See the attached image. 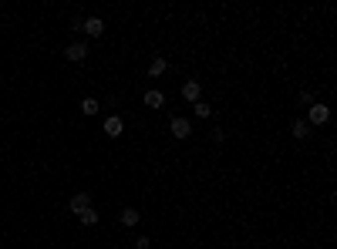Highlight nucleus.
<instances>
[{"mask_svg": "<svg viewBox=\"0 0 337 249\" xmlns=\"http://www.w3.org/2000/svg\"><path fill=\"white\" fill-rule=\"evenodd\" d=\"M310 135V125L307 121H293V138H307Z\"/></svg>", "mask_w": 337, "mask_h": 249, "instance_id": "12", "label": "nucleus"}, {"mask_svg": "<svg viewBox=\"0 0 337 249\" xmlns=\"http://www.w3.org/2000/svg\"><path fill=\"white\" fill-rule=\"evenodd\" d=\"M327 121H330V108L320 104V101H314L310 104V114H307V125H327Z\"/></svg>", "mask_w": 337, "mask_h": 249, "instance_id": "1", "label": "nucleus"}, {"mask_svg": "<svg viewBox=\"0 0 337 249\" xmlns=\"http://www.w3.org/2000/svg\"><path fill=\"white\" fill-rule=\"evenodd\" d=\"M168 128H172V135H176V138H189V132H192L189 118H172V121H168Z\"/></svg>", "mask_w": 337, "mask_h": 249, "instance_id": "3", "label": "nucleus"}, {"mask_svg": "<svg viewBox=\"0 0 337 249\" xmlns=\"http://www.w3.org/2000/svg\"><path fill=\"white\" fill-rule=\"evenodd\" d=\"M118 222H122L125 229L138 226V212H135V209H122V215H118Z\"/></svg>", "mask_w": 337, "mask_h": 249, "instance_id": "9", "label": "nucleus"}, {"mask_svg": "<svg viewBox=\"0 0 337 249\" xmlns=\"http://www.w3.org/2000/svg\"><path fill=\"white\" fill-rule=\"evenodd\" d=\"M192 111H196V118H209V111H213V108H209L206 101H196V104H192Z\"/></svg>", "mask_w": 337, "mask_h": 249, "instance_id": "14", "label": "nucleus"}, {"mask_svg": "<svg viewBox=\"0 0 337 249\" xmlns=\"http://www.w3.org/2000/svg\"><path fill=\"white\" fill-rule=\"evenodd\" d=\"M64 57H67V61H85V57H88V47H85V44H78V41H74V44H67Z\"/></svg>", "mask_w": 337, "mask_h": 249, "instance_id": "5", "label": "nucleus"}, {"mask_svg": "<svg viewBox=\"0 0 337 249\" xmlns=\"http://www.w3.org/2000/svg\"><path fill=\"white\" fill-rule=\"evenodd\" d=\"M85 209H91V195L88 192H74V195H71V212L81 215Z\"/></svg>", "mask_w": 337, "mask_h": 249, "instance_id": "2", "label": "nucleus"}, {"mask_svg": "<svg viewBox=\"0 0 337 249\" xmlns=\"http://www.w3.org/2000/svg\"><path fill=\"white\" fill-rule=\"evenodd\" d=\"M81 31H85L88 37H101V34H105V21H101V17H88Z\"/></svg>", "mask_w": 337, "mask_h": 249, "instance_id": "4", "label": "nucleus"}, {"mask_svg": "<svg viewBox=\"0 0 337 249\" xmlns=\"http://www.w3.org/2000/svg\"><path fill=\"white\" fill-rule=\"evenodd\" d=\"M165 68H168V64H165V57H158V54H155V61L148 64V78H158V74H162Z\"/></svg>", "mask_w": 337, "mask_h": 249, "instance_id": "10", "label": "nucleus"}, {"mask_svg": "<svg viewBox=\"0 0 337 249\" xmlns=\"http://www.w3.org/2000/svg\"><path fill=\"white\" fill-rule=\"evenodd\" d=\"M81 111H85V114H98L101 111L98 98H85V101H81Z\"/></svg>", "mask_w": 337, "mask_h": 249, "instance_id": "11", "label": "nucleus"}, {"mask_svg": "<svg viewBox=\"0 0 337 249\" xmlns=\"http://www.w3.org/2000/svg\"><path fill=\"white\" fill-rule=\"evenodd\" d=\"M300 104H314V98H310V91H300V98H297Z\"/></svg>", "mask_w": 337, "mask_h": 249, "instance_id": "16", "label": "nucleus"}, {"mask_svg": "<svg viewBox=\"0 0 337 249\" xmlns=\"http://www.w3.org/2000/svg\"><path fill=\"white\" fill-rule=\"evenodd\" d=\"M145 104H148V108H155V111H158V108L165 104V94H162V91H155V88H152V91H145Z\"/></svg>", "mask_w": 337, "mask_h": 249, "instance_id": "8", "label": "nucleus"}, {"mask_svg": "<svg viewBox=\"0 0 337 249\" xmlns=\"http://www.w3.org/2000/svg\"><path fill=\"white\" fill-rule=\"evenodd\" d=\"M148 246H152V239H148V236H138V239H135V249H148Z\"/></svg>", "mask_w": 337, "mask_h": 249, "instance_id": "15", "label": "nucleus"}, {"mask_svg": "<svg viewBox=\"0 0 337 249\" xmlns=\"http://www.w3.org/2000/svg\"><path fill=\"white\" fill-rule=\"evenodd\" d=\"M122 128H125L122 118H118V114H112V118L105 121V135H108V138H118V135H122Z\"/></svg>", "mask_w": 337, "mask_h": 249, "instance_id": "7", "label": "nucleus"}, {"mask_svg": "<svg viewBox=\"0 0 337 249\" xmlns=\"http://www.w3.org/2000/svg\"><path fill=\"white\" fill-rule=\"evenodd\" d=\"M78 219L85 222V226H95V222H98V212H95V209H85V212H81Z\"/></svg>", "mask_w": 337, "mask_h": 249, "instance_id": "13", "label": "nucleus"}, {"mask_svg": "<svg viewBox=\"0 0 337 249\" xmlns=\"http://www.w3.org/2000/svg\"><path fill=\"white\" fill-rule=\"evenodd\" d=\"M199 81H186V84H182V98H186V101H192V104H196V101H199Z\"/></svg>", "mask_w": 337, "mask_h": 249, "instance_id": "6", "label": "nucleus"}]
</instances>
